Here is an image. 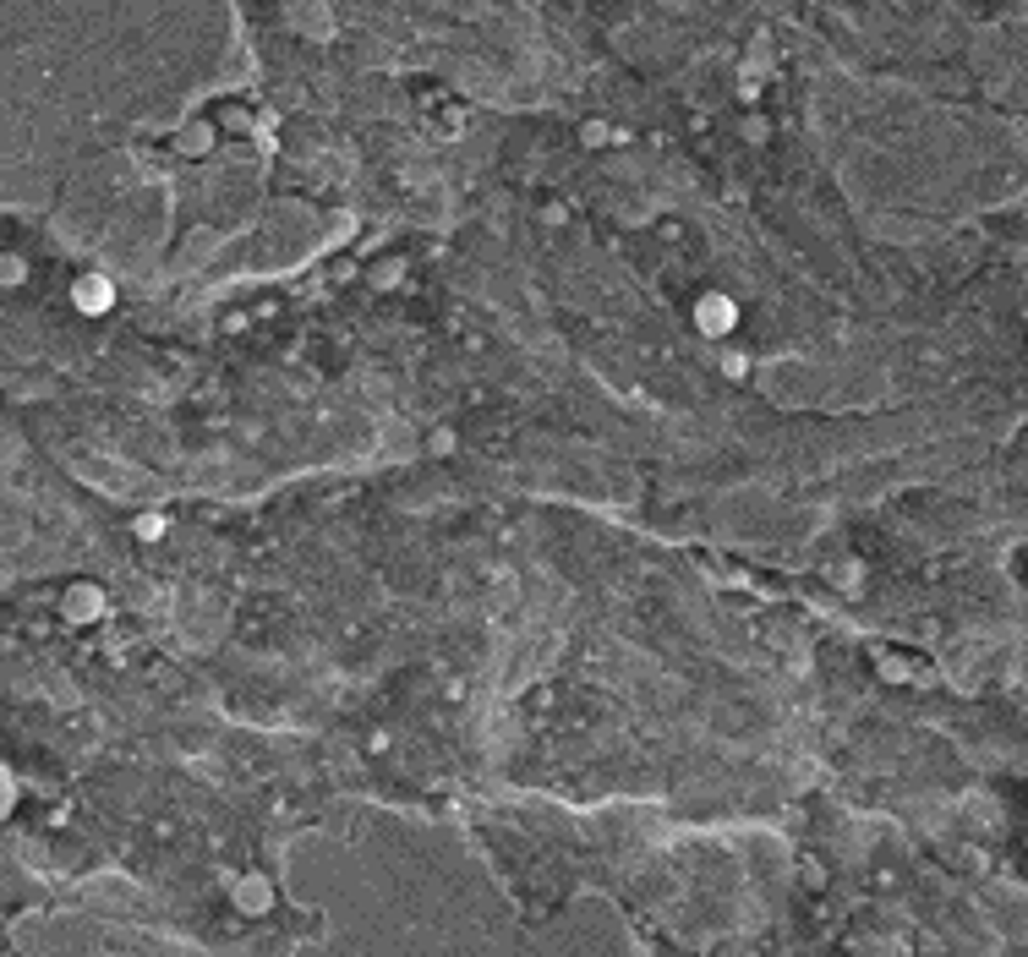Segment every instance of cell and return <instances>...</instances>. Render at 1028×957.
Returning <instances> with one entry per match:
<instances>
[{
	"instance_id": "cell-4",
	"label": "cell",
	"mask_w": 1028,
	"mask_h": 957,
	"mask_svg": "<svg viewBox=\"0 0 1028 957\" xmlns=\"http://www.w3.org/2000/svg\"><path fill=\"white\" fill-rule=\"evenodd\" d=\"M236 903H241V908H268V886H263V881L236 886Z\"/></svg>"
},
{
	"instance_id": "cell-5",
	"label": "cell",
	"mask_w": 1028,
	"mask_h": 957,
	"mask_svg": "<svg viewBox=\"0 0 1028 957\" xmlns=\"http://www.w3.org/2000/svg\"><path fill=\"white\" fill-rule=\"evenodd\" d=\"M137 536H143V542H154V536H165V520H159V515H143V520H137Z\"/></svg>"
},
{
	"instance_id": "cell-3",
	"label": "cell",
	"mask_w": 1028,
	"mask_h": 957,
	"mask_svg": "<svg viewBox=\"0 0 1028 957\" xmlns=\"http://www.w3.org/2000/svg\"><path fill=\"white\" fill-rule=\"evenodd\" d=\"M93 608H99V591H93V586H83V591L66 597V613H72V618H93Z\"/></svg>"
},
{
	"instance_id": "cell-1",
	"label": "cell",
	"mask_w": 1028,
	"mask_h": 957,
	"mask_svg": "<svg viewBox=\"0 0 1028 957\" xmlns=\"http://www.w3.org/2000/svg\"><path fill=\"white\" fill-rule=\"evenodd\" d=\"M695 318H700V329H706V334H722V329H733V323H739V312H733L728 296H706Z\"/></svg>"
},
{
	"instance_id": "cell-2",
	"label": "cell",
	"mask_w": 1028,
	"mask_h": 957,
	"mask_svg": "<svg viewBox=\"0 0 1028 957\" xmlns=\"http://www.w3.org/2000/svg\"><path fill=\"white\" fill-rule=\"evenodd\" d=\"M77 307H83V312H104V307H110V285H104V279H83V285H77Z\"/></svg>"
}]
</instances>
